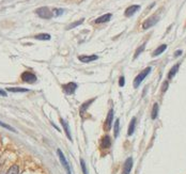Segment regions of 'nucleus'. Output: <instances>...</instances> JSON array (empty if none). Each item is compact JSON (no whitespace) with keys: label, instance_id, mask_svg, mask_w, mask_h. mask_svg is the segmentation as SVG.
Segmentation results:
<instances>
[{"label":"nucleus","instance_id":"nucleus-1","mask_svg":"<svg viewBox=\"0 0 186 174\" xmlns=\"http://www.w3.org/2000/svg\"><path fill=\"white\" fill-rule=\"evenodd\" d=\"M152 67L151 66H148V67H146L143 71H141L140 73H139V75H137L136 76V78L134 79V88H136L137 89L138 87H139V84L142 82L144 80V78L150 74V72H151Z\"/></svg>","mask_w":186,"mask_h":174},{"label":"nucleus","instance_id":"nucleus-2","mask_svg":"<svg viewBox=\"0 0 186 174\" xmlns=\"http://www.w3.org/2000/svg\"><path fill=\"white\" fill-rule=\"evenodd\" d=\"M35 14L38 15L39 17L43 18V19H50L54 17L53 11L49 10L48 7H41L39 9L35 10Z\"/></svg>","mask_w":186,"mask_h":174},{"label":"nucleus","instance_id":"nucleus-3","mask_svg":"<svg viewBox=\"0 0 186 174\" xmlns=\"http://www.w3.org/2000/svg\"><path fill=\"white\" fill-rule=\"evenodd\" d=\"M159 21V16L158 15H152L149 18H147L146 21H143L142 24V29L143 30H147V29H150L151 27H153L154 25H156Z\"/></svg>","mask_w":186,"mask_h":174},{"label":"nucleus","instance_id":"nucleus-4","mask_svg":"<svg viewBox=\"0 0 186 174\" xmlns=\"http://www.w3.org/2000/svg\"><path fill=\"white\" fill-rule=\"evenodd\" d=\"M21 81H24L26 84H34L35 81L38 80V78H36V76H35L32 72L26 71V72H24V73L21 74Z\"/></svg>","mask_w":186,"mask_h":174},{"label":"nucleus","instance_id":"nucleus-5","mask_svg":"<svg viewBox=\"0 0 186 174\" xmlns=\"http://www.w3.org/2000/svg\"><path fill=\"white\" fill-rule=\"evenodd\" d=\"M57 154H58V156H59L60 162H61V164H62V167L64 168V170H65L67 174H72L70 164H69V162H67V158H65V156H64V154L62 153V151L60 150V149H58V150H57Z\"/></svg>","mask_w":186,"mask_h":174},{"label":"nucleus","instance_id":"nucleus-6","mask_svg":"<svg viewBox=\"0 0 186 174\" xmlns=\"http://www.w3.org/2000/svg\"><path fill=\"white\" fill-rule=\"evenodd\" d=\"M77 88H78V84H76V82H67V84H63L62 86V90L64 91V93L65 94H69V95H71V94H74V92L77 90Z\"/></svg>","mask_w":186,"mask_h":174},{"label":"nucleus","instance_id":"nucleus-7","mask_svg":"<svg viewBox=\"0 0 186 174\" xmlns=\"http://www.w3.org/2000/svg\"><path fill=\"white\" fill-rule=\"evenodd\" d=\"M113 114H115V111L113 109H110L107 113V118H106V121L104 123V129L106 132H109L111 129V126H113Z\"/></svg>","mask_w":186,"mask_h":174},{"label":"nucleus","instance_id":"nucleus-8","mask_svg":"<svg viewBox=\"0 0 186 174\" xmlns=\"http://www.w3.org/2000/svg\"><path fill=\"white\" fill-rule=\"evenodd\" d=\"M132 168H133V158L132 157H128L125 162L123 164V169H122V174H130V171H132Z\"/></svg>","mask_w":186,"mask_h":174},{"label":"nucleus","instance_id":"nucleus-9","mask_svg":"<svg viewBox=\"0 0 186 174\" xmlns=\"http://www.w3.org/2000/svg\"><path fill=\"white\" fill-rule=\"evenodd\" d=\"M78 59L82 63H90L95 61V60H97L98 56H96V55H90V56H88V55H81V56H78Z\"/></svg>","mask_w":186,"mask_h":174},{"label":"nucleus","instance_id":"nucleus-10","mask_svg":"<svg viewBox=\"0 0 186 174\" xmlns=\"http://www.w3.org/2000/svg\"><path fill=\"white\" fill-rule=\"evenodd\" d=\"M139 10H140V5H139V4H133V5L127 8L126 10H125V12H124V14H125L126 17H130V16H133V15Z\"/></svg>","mask_w":186,"mask_h":174},{"label":"nucleus","instance_id":"nucleus-11","mask_svg":"<svg viewBox=\"0 0 186 174\" xmlns=\"http://www.w3.org/2000/svg\"><path fill=\"white\" fill-rule=\"evenodd\" d=\"M95 99H96V98H91V99H89V101H84V104H81L80 108H79V113H80L81 116H84V111H87V110H88V108L90 107V105H91Z\"/></svg>","mask_w":186,"mask_h":174},{"label":"nucleus","instance_id":"nucleus-12","mask_svg":"<svg viewBox=\"0 0 186 174\" xmlns=\"http://www.w3.org/2000/svg\"><path fill=\"white\" fill-rule=\"evenodd\" d=\"M60 123H61V125H62V127H63L64 129V132H65V135H67V139L70 140L71 142L73 141V139H72V136H71V132H70V128H69V124H67V122L64 120V119H60Z\"/></svg>","mask_w":186,"mask_h":174},{"label":"nucleus","instance_id":"nucleus-13","mask_svg":"<svg viewBox=\"0 0 186 174\" xmlns=\"http://www.w3.org/2000/svg\"><path fill=\"white\" fill-rule=\"evenodd\" d=\"M113 17V14L111 13H107V14H104L102 16H100L98 18H96L94 21L95 24H104V23H108Z\"/></svg>","mask_w":186,"mask_h":174},{"label":"nucleus","instance_id":"nucleus-14","mask_svg":"<svg viewBox=\"0 0 186 174\" xmlns=\"http://www.w3.org/2000/svg\"><path fill=\"white\" fill-rule=\"evenodd\" d=\"M101 145H102L103 149H109L111 146V139H110V137L108 135L104 136V138L101 141Z\"/></svg>","mask_w":186,"mask_h":174},{"label":"nucleus","instance_id":"nucleus-15","mask_svg":"<svg viewBox=\"0 0 186 174\" xmlns=\"http://www.w3.org/2000/svg\"><path fill=\"white\" fill-rule=\"evenodd\" d=\"M166 49H167V45H166V44H163V45L158 46L157 48H156L154 51H153V53H152V57H157V56H159V55H162V53L165 51Z\"/></svg>","mask_w":186,"mask_h":174},{"label":"nucleus","instance_id":"nucleus-16","mask_svg":"<svg viewBox=\"0 0 186 174\" xmlns=\"http://www.w3.org/2000/svg\"><path fill=\"white\" fill-rule=\"evenodd\" d=\"M135 127H136V118H133L130 120V125H128V130H127V135H128V136H132L134 134Z\"/></svg>","mask_w":186,"mask_h":174},{"label":"nucleus","instance_id":"nucleus-17","mask_svg":"<svg viewBox=\"0 0 186 174\" xmlns=\"http://www.w3.org/2000/svg\"><path fill=\"white\" fill-rule=\"evenodd\" d=\"M179 67H180V63L173 65V67H172L171 70H170V72L168 73V79H172L173 77L176 76V74L178 73V71H179Z\"/></svg>","mask_w":186,"mask_h":174},{"label":"nucleus","instance_id":"nucleus-18","mask_svg":"<svg viewBox=\"0 0 186 174\" xmlns=\"http://www.w3.org/2000/svg\"><path fill=\"white\" fill-rule=\"evenodd\" d=\"M7 91H10V92H13V93H26V92H29V89H25V88H8Z\"/></svg>","mask_w":186,"mask_h":174},{"label":"nucleus","instance_id":"nucleus-19","mask_svg":"<svg viewBox=\"0 0 186 174\" xmlns=\"http://www.w3.org/2000/svg\"><path fill=\"white\" fill-rule=\"evenodd\" d=\"M50 38L51 36L48 33H40V34H36L34 36L35 40H40V41H49Z\"/></svg>","mask_w":186,"mask_h":174},{"label":"nucleus","instance_id":"nucleus-20","mask_svg":"<svg viewBox=\"0 0 186 174\" xmlns=\"http://www.w3.org/2000/svg\"><path fill=\"white\" fill-rule=\"evenodd\" d=\"M18 173H19V167H18L17 164H13V166H11L9 168V170L7 171L5 174H18Z\"/></svg>","mask_w":186,"mask_h":174},{"label":"nucleus","instance_id":"nucleus-21","mask_svg":"<svg viewBox=\"0 0 186 174\" xmlns=\"http://www.w3.org/2000/svg\"><path fill=\"white\" fill-rule=\"evenodd\" d=\"M113 132H115V137H118L119 136V132H120V120L117 119L116 122H115V125H113Z\"/></svg>","mask_w":186,"mask_h":174},{"label":"nucleus","instance_id":"nucleus-22","mask_svg":"<svg viewBox=\"0 0 186 174\" xmlns=\"http://www.w3.org/2000/svg\"><path fill=\"white\" fill-rule=\"evenodd\" d=\"M158 104H156L155 103L154 105H153V109H152V113H151V118L152 120H155V119L157 118L158 115Z\"/></svg>","mask_w":186,"mask_h":174},{"label":"nucleus","instance_id":"nucleus-23","mask_svg":"<svg viewBox=\"0 0 186 174\" xmlns=\"http://www.w3.org/2000/svg\"><path fill=\"white\" fill-rule=\"evenodd\" d=\"M84 18H81V19H79V21H75V23H73V24H71V25H69L67 27V30H71V29H74V28H76L77 26H79V25H81L82 23H84Z\"/></svg>","mask_w":186,"mask_h":174},{"label":"nucleus","instance_id":"nucleus-24","mask_svg":"<svg viewBox=\"0 0 186 174\" xmlns=\"http://www.w3.org/2000/svg\"><path fill=\"white\" fill-rule=\"evenodd\" d=\"M146 44H147V43H143V44H142V45H141L139 48H137V50H136V52H135V55H134V59H137L138 56L140 55L141 52L143 51L144 48H146Z\"/></svg>","mask_w":186,"mask_h":174},{"label":"nucleus","instance_id":"nucleus-25","mask_svg":"<svg viewBox=\"0 0 186 174\" xmlns=\"http://www.w3.org/2000/svg\"><path fill=\"white\" fill-rule=\"evenodd\" d=\"M64 13V10L63 9H58V8H56V9H54L53 10V15L54 17H58V16H61V15Z\"/></svg>","mask_w":186,"mask_h":174},{"label":"nucleus","instance_id":"nucleus-26","mask_svg":"<svg viewBox=\"0 0 186 174\" xmlns=\"http://www.w3.org/2000/svg\"><path fill=\"white\" fill-rule=\"evenodd\" d=\"M0 126H1V127H3V128H5V129H8V130H11V132H16V129H14L12 126L8 125V124H5V123L1 122V121H0Z\"/></svg>","mask_w":186,"mask_h":174},{"label":"nucleus","instance_id":"nucleus-27","mask_svg":"<svg viewBox=\"0 0 186 174\" xmlns=\"http://www.w3.org/2000/svg\"><path fill=\"white\" fill-rule=\"evenodd\" d=\"M80 166H81V170H82V173H84V174H88V171H87V167H86V162H84V159H80Z\"/></svg>","mask_w":186,"mask_h":174},{"label":"nucleus","instance_id":"nucleus-28","mask_svg":"<svg viewBox=\"0 0 186 174\" xmlns=\"http://www.w3.org/2000/svg\"><path fill=\"white\" fill-rule=\"evenodd\" d=\"M124 84H125V78H124V76L120 77V80H119V86H120V87H124Z\"/></svg>","mask_w":186,"mask_h":174},{"label":"nucleus","instance_id":"nucleus-29","mask_svg":"<svg viewBox=\"0 0 186 174\" xmlns=\"http://www.w3.org/2000/svg\"><path fill=\"white\" fill-rule=\"evenodd\" d=\"M167 88H168V81H165V84H164V86H163V89H162L163 92H166Z\"/></svg>","mask_w":186,"mask_h":174},{"label":"nucleus","instance_id":"nucleus-30","mask_svg":"<svg viewBox=\"0 0 186 174\" xmlns=\"http://www.w3.org/2000/svg\"><path fill=\"white\" fill-rule=\"evenodd\" d=\"M182 53H183V51L181 50V49H179V50H176V51L174 52V57H180Z\"/></svg>","mask_w":186,"mask_h":174},{"label":"nucleus","instance_id":"nucleus-31","mask_svg":"<svg viewBox=\"0 0 186 174\" xmlns=\"http://www.w3.org/2000/svg\"><path fill=\"white\" fill-rule=\"evenodd\" d=\"M0 95L3 96V97H5V96H7V92L4 90H1V89H0Z\"/></svg>","mask_w":186,"mask_h":174}]
</instances>
